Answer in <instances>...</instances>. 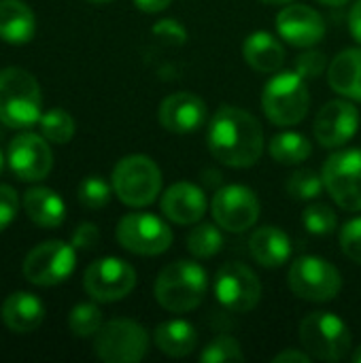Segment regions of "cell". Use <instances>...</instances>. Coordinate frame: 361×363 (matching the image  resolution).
<instances>
[{
	"label": "cell",
	"mask_w": 361,
	"mask_h": 363,
	"mask_svg": "<svg viewBox=\"0 0 361 363\" xmlns=\"http://www.w3.org/2000/svg\"><path fill=\"white\" fill-rule=\"evenodd\" d=\"M209 151L230 168H251L264 153V130L260 121L238 108L221 106L206 130Z\"/></svg>",
	"instance_id": "cell-1"
},
{
	"label": "cell",
	"mask_w": 361,
	"mask_h": 363,
	"mask_svg": "<svg viewBox=\"0 0 361 363\" xmlns=\"http://www.w3.org/2000/svg\"><path fill=\"white\" fill-rule=\"evenodd\" d=\"M209 291V274L198 262L177 259L155 279V300L168 313H189L198 308Z\"/></svg>",
	"instance_id": "cell-2"
},
{
	"label": "cell",
	"mask_w": 361,
	"mask_h": 363,
	"mask_svg": "<svg viewBox=\"0 0 361 363\" xmlns=\"http://www.w3.org/2000/svg\"><path fill=\"white\" fill-rule=\"evenodd\" d=\"M43 117L38 81L23 68L0 70V123L13 130H30Z\"/></svg>",
	"instance_id": "cell-3"
},
{
	"label": "cell",
	"mask_w": 361,
	"mask_h": 363,
	"mask_svg": "<svg viewBox=\"0 0 361 363\" xmlns=\"http://www.w3.org/2000/svg\"><path fill=\"white\" fill-rule=\"evenodd\" d=\"M262 106L274 125L287 128L300 123L311 106L306 79L298 70L277 72L262 91Z\"/></svg>",
	"instance_id": "cell-4"
},
{
	"label": "cell",
	"mask_w": 361,
	"mask_h": 363,
	"mask_svg": "<svg viewBox=\"0 0 361 363\" xmlns=\"http://www.w3.org/2000/svg\"><path fill=\"white\" fill-rule=\"evenodd\" d=\"M115 196L132 208H143L155 202L162 191V170L147 155H128L113 170Z\"/></svg>",
	"instance_id": "cell-5"
},
{
	"label": "cell",
	"mask_w": 361,
	"mask_h": 363,
	"mask_svg": "<svg viewBox=\"0 0 361 363\" xmlns=\"http://www.w3.org/2000/svg\"><path fill=\"white\" fill-rule=\"evenodd\" d=\"M300 342L313 359L340 362L351 349V332L334 313H311L300 323Z\"/></svg>",
	"instance_id": "cell-6"
},
{
	"label": "cell",
	"mask_w": 361,
	"mask_h": 363,
	"mask_svg": "<svg viewBox=\"0 0 361 363\" xmlns=\"http://www.w3.org/2000/svg\"><path fill=\"white\" fill-rule=\"evenodd\" d=\"M94 351L106 363H136L149 351V334L132 319H113L98 330Z\"/></svg>",
	"instance_id": "cell-7"
},
{
	"label": "cell",
	"mask_w": 361,
	"mask_h": 363,
	"mask_svg": "<svg viewBox=\"0 0 361 363\" xmlns=\"http://www.w3.org/2000/svg\"><path fill=\"white\" fill-rule=\"evenodd\" d=\"M289 289L309 302H330L343 289V277L323 257L317 255H302L298 257L287 274Z\"/></svg>",
	"instance_id": "cell-8"
},
{
	"label": "cell",
	"mask_w": 361,
	"mask_h": 363,
	"mask_svg": "<svg viewBox=\"0 0 361 363\" xmlns=\"http://www.w3.org/2000/svg\"><path fill=\"white\" fill-rule=\"evenodd\" d=\"M323 183L332 200L347 213L361 211V149L332 153L323 164Z\"/></svg>",
	"instance_id": "cell-9"
},
{
	"label": "cell",
	"mask_w": 361,
	"mask_h": 363,
	"mask_svg": "<svg viewBox=\"0 0 361 363\" xmlns=\"http://www.w3.org/2000/svg\"><path fill=\"white\" fill-rule=\"evenodd\" d=\"M77 266V249L72 242L47 240L36 245L23 259V277L28 283L38 287H53L74 272Z\"/></svg>",
	"instance_id": "cell-10"
},
{
	"label": "cell",
	"mask_w": 361,
	"mask_h": 363,
	"mask_svg": "<svg viewBox=\"0 0 361 363\" xmlns=\"http://www.w3.org/2000/svg\"><path fill=\"white\" fill-rule=\"evenodd\" d=\"M117 242L134 255H162L172 245V230L151 213H130L117 223Z\"/></svg>",
	"instance_id": "cell-11"
},
{
	"label": "cell",
	"mask_w": 361,
	"mask_h": 363,
	"mask_svg": "<svg viewBox=\"0 0 361 363\" xmlns=\"http://www.w3.org/2000/svg\"><path fill=\"white\" fill-rule=\"evenodd\" d=\"M215 298L226 311L245 315L260 304L262 283L249 266L232 262L215 277Z\"/></svg>",
	"instance_id": "cell-12"
},
{
	"label": "cell",
	"mask_w": 361,
	"mask_h": 363,
	"mask_svg": "<svg viewBox=\"0 0 361 363\" xmlns=\"http://www.w3.org/2000/svg\"><path fill=\"white\" fill-rule=\"evenodd\" d=\"M211 213L219 228L240 234L257 223L260 200L247 185H226L213 196Z\"/></svg>",
	"instance_id": "cell-13"
},
{
	"label": "cell",
	"mask_w": 361,
	"mask_h": 363,
	"mask_svg": "<svg viewBox=\"0 0 361 363\" xmlns=\"http://www.w3.org/2000/svg\"><path fill=\"white\" fill-rule=\"evenodd\" d=\"M83 287L96 302H117L136 287V272L119 257H102L85 270Z\"/></svg>",
	"instance_id": "cell-14"
},
{
	"label": "cell",
	"mask_w": 361,
	"mask_h": 363,
	"mask_svg": "<svg viewBox=\"0 0 361 363\" xmlns=\"http://www.w3.org/2000/svg\"><path fill=\"white\" fill-rule=\"evenodd\" d=\"M6 164L19 181L36 183L43 181L53 166V153L49 140L34 132L17 134L6 151Z\"/></svg>",
	"instance_id": "cell-15"
},
{
	"label": "cell",
	"mask_w": 361,
	"mask_h": 363,
	"mask_svg": "<svg viewBox=\"0 0 361 363\" xmlns=\"http://www.w3.org/2000/svg\"><path fill=\"white\" fill-rule=\"evenodd\" d=\"M360 128V113L353 102L332 100L315 117V138L326 149L345 147Z\"/></svg>",
	"instance_id": "cell-16"
},
{
	"label": "cell",
	"mask_w": 361,
	"mask_h": 363,
	"mask_svg": "<svg viewBox=\"0 0 361 363\" xmlns=\"http://www.w3.org/2000/svg\"><path fill=\"white\" fill-rule=\"evenodd\" d=\"M157 117L164 130L174 134H191L206 123L209 111H206V102L200 96L191 91H177L170 94L160 104Z\"/></svg>",
	"instance_id": "cell-17"
},
{
	"label": "cell",
	"mask_w": 361,
	"mask_h": 363,
	"mask_svg": "<svg viewBox=\"0 0 361 363\" xmlns=\"http://www.w3.org/2000/svg\"><path fill=\"white\" fill-rule=\"evenodd\" d=\"M277 30L291 47H313L326 36V21L315 9L289 2L277 15Z\"/></svg>",
	"instance_id": "cell-18"
},
{
	"label": "cell",
	"mask_w": 361,
	"mask_h": 363,
	"mask_svg": "<svg viewBox=\"0 0 361 363\" xmlns=\"http://www.w3.org/2000/svg\"><path fill=\"white\" fill-rule=\"evenodd\" d=\"M162 211L172 223L191 225L204 217L206 196H204L202 187L189 183V181H179L164 191Z\"/></svg>",
	"instance_id": "cell-19"
},
{
	"label": "cell",
	"mask_w": 361,
	"mask_h": 363,
	"mask_svg": "<svg viewBox=\"0 0 361 363\" xmlns=\"http://www.w3.org/2000/svg\"><path fill=\"white\" fill-rule=\"evenodd\" d=\"M251 257L264 268H281L291 257V238L274 225H264L249 240Z\"/></svg>",
	"instance_id": "cell-20"
},
{
	"label": "cell",
	"mask_w": 361,
	"mask_h": 363,
	"mask_svg": "<svg viewBox=\"0 0 361 363\" xmlns=\"http://www.w3.org/2000/svg\"><path fill=\"white\" fill-rule=\"evenodd\" d=\"M43 319H45V306L34 294L15 291L2 304V321L15 334L34 332L43 323Z\"/></svg>",
	"instance_id": "cell-21"
},
{
	"label": "cell",
	"mask_w": 361,
	"mask_h": 363,
	"mask_svg": "<svg viewBox=\"0 0 361 363\" xmlns=\"http://www.w3.org/2000/svg\"><path fill=\"white\" fill-rule=\"evenodd\" d=\"M23 211L32 223L38 228L55 230L66 219V204L64 200L49 187H32L23 194Z\"/></svg>",
	"instance_id": "cell-22"
},
{
	"label": "cell",
	"mask_w": 361,
	"mask_h": 363,
	"mask_svg": "<svg viewBox=\"0 0 361 363\" xmlns=\"http://www.w3.org/2000/svg\"><path fill=\"white\" fill-rule=\"evenodd\" d=\"M328 81L336 94L361 102V49L340 51L328 66Z\"/></svg>",
	"instance_id": "cell-23"
},
{
	"label": "cell",
	"mask_w": 361,
	"mask_h": 363,
	"mask_svg": "<svg viewBox=\"0 0 361 363\" xmlns=\"http://www.w3.org/2000/svg\"><path fill=\"white\" fill-rule=\"evenodd\" d=\"M243 55L247 64L257 72H279L285 64V49L270 32H253L243 43Z\"/></svg>",
	"instance_id": "cell-24"
},
{
	"label": "cell",
	"mask_w": 361,
	"mask_h": 363,
	"mask_svg": "<svg viewBox=\"0 0 361 363\" xmlns=\"http://www.w3.org/2000/svg\"><path fill=\"white\" fill-rule=\"evenodd\" d=\"M36 32V19L21 0H0V38L9 45H26Z\"/></svg>",
	"instance_id": "cell-25"
},
{
	"label": "cell",
	"mask_w": 361,
	"mask_h": 363,
	"mask_svg": "<svg viewBox=\"0 0 361 363\" xmlns=\"http://www.w3.org/2000/svg\"><path fill=\"white\" fill-rule=\"evenodd\" d=\"M155 347L174 359L187 357L196 351L198 347V332L189 321L183 319H172L166 323H160L155 328Z\"/></svg>",
	"instance_id": "cell-26"
},
{
	"label": "cell",
	"mask_w": 361,
	"mask_h": 363,
	"mask_svg": "<svg viewBox=\"0 0 361 363\" xmlns=\"http://www.w3.org/2000/svg\"><path fill=\"white\" fill-rule=\"evenodd\" d=\"M268 153L272 155V160H277L279 164H302L311 157L313 153V145L311 140L300 134V132H281L277 136L270 138L268 143Z\"/></svg>",
	"instance_id": "cell-27"
},
{
	"label": "cell",
	"mask_w": 361,
	"mask_h": 363,
	"mask_svg": "<svg viewBox=\"0 0 361 363\" xmlns=\"http://www.w3.org/2000/svg\"><path fill=\"white\" fill-rule=\"evenodd\" d=\"M187 251L196 259H209L223 249V234L215 223H198L185 238Z\"/></svg>",
	"instance_id": "cell-28"
},
{
	"label": "cell",
	"mask_w": 361,
	"mask_h": 363,
	"mask_svg": "<svg viewBox=\"0 0 361 363\" xmlns=\"http://www.w3.org/2000/svg\"><path fill=\"white\" fill-rule=\"evenodd\" d=\"M38 128H40V134L49 143H53V145H66L74 136V119L64 108H51V111H47L40 117Z\"/></svg>",
	"instance_id": "cell-29"
},
{
	"label": "cell",
	"mask_w": 361,
	"mask_h": 363,
	"mask_svg": "<svg viewBox=\"0 0 361 363\" xmlns=\"http://www.w3.org/2000/svg\"><path fill=\"white\" fill-rule=\"evenodd\" d=\"M68 328L74 336L79 338H89V336H96L98 330L102 328V313L96 304H89V302H83V304H77L72 311H70V317H68Z\"/></svg>",
	"instance_id": "cell-30"
},
{
	"label": "cell",
	"mask_w": 361,
	"mask_h": 363,
	"mask_svg": "<svg viewBox=\"0 0 361 363\" xmlns=\"http://www.w3.org/2000/svg\"><path fill=\"white\" fill-rule=\"evenodd\" d=\"M200 362L202 363H226V362H245V353L243 347L236 338L232 336H217L215 340H211L202 353H200Z\"/></svg>",
	"instance_id": "cell-31"
},
{
	"label": "cell",
	"mask_w": 361,
	"mask_h": 363,
	"mask_svg": "<svg viewBox=\"0 0 361 363\" xmlns=\"http://www.w3.org/2000/svg\"><path fill=\"white\" fill-rule=\"evenodd\" d=\"M323 187V174H317L315 170L309 168L296 170L287 181V191L298 200H315L321 196Z\"/></svg>",
	"instance_id": "cell-32"
},
{
	"label": "cell",
	"mask_w": 361,
	"mask_h": 363,
	"mask_svg": "<svg viewBox=\"0 0 361 363\" xmlns=\"http://www.w3.org/2000/svg\"><path fill=\"white\" fill-rule=\"evenodd\" d=\"M302 223H304L306 232L317 234V236H326L338 228V215L328 204H311L302 213Z\"/></svg>",
	"instance_id": "cell-33"
},
{
	"label": "cell",
	"mask_w": 361,
	"mask_h": 363,
	"mask_svg": "<svg viewBox=\"0 0 361 363\" xmlns=\"http://www.w3.org/2000/svg\"><path fill=\"white\" fill-rule=\"evenodd\" d=\"M111 194H113V185H109L104 179H100L96 174L83 179L81 185H79V191H77L79 202L89 211L104 208L109 204V200H111Z\"/></svg>",
	"instance_id": "cell-34"
},
{
	"label": "cell",
	"mask_w": 361,
	"mask_h": 363,
	"mask_svg": "<svg viewBox=\"0 0 361 363\" xmlns=\"http://www.w3.org/2000/svg\"><path fill=\"white\" fill-rule=\"evenodd\" d=\"M340 249L349 259H353L355 264H361V217L351 219L343 225Z\"/></svg>",
	"instance_id": "cell-35"
},
{
	"label": "cell",
	"mask_w": 361,
	"mask_h": 363,
	"mask_svg": "<svg viewBox=\"0 0 361 363\" xmlns=\"http://www.w3.org/2000/svg\"><path fill=\"white\" fill-rule=\"evenodd\" d=\"M19 198L17 191L9 185H0V232H4L17 217Z\"/></svg>",
	"instance_id": "cell-36"
},
{
	"label": "cell",
	"mask_w": 361,
	"mask_h": 363,
	"mask_svg": "<svg viewBox=\"0 0 361 363\" xmlns=\"http://www.w3.org/2000/svg\"><path fill=\"white\" fill-rule=\"evenodd\" d=\"M326 55L321 51H309L298 55L296 60V70L304 77V79H317L323 70H326Z\"/></svg>",
	"instance_id": "cell-37"
},
{
	"label": "cell",
	"mask_w": 361,
	"mask_h": 363,
	"mask_svg": "<svg viewBox=\"0 0 361 363\" xmlns=\"http://www.w3.org/2000/svg\"><path fill=\"white\" fill-rule=\"evenodd\" d=\"M100 240V232L94 223H81L74 232H72V247L79 251H89L98 245Z\"/></svg>",
	"instance_id": "cell-38"
},
{
	"label": "cell",
	"mask_w": 361,
	"mask_h": 363,
	"mask_svg": "<svg viewBox=\"0 0 361 363\" xmlns=\"http://www.w3.org/2000/svg\"><path fill=\"white\" fill-rule=\"evenodd\" d=\"M153 34H157L160 38H164V40H168V43H174V45H183L185 38H187L185 28H183L177 19H164V21H160V23L153 28Z\"/></svg>",
	"instance_id": "cell-39"
},
{
	"label": "cell",
	"mask_w": 361,
	"mask_h": 363,
	"mask_svg": "<svg viewBox=\"0 0 361 363\" xmlns=\"http://www.w3.org/2000/svg\"><path fill=\"white\" fill-rule=\"evenodd\" d=\"M349 30H351L353 38L361 45V0H357L351 6V13H349Z\"/></svg>",
	"instance_id": "cell-40"
},
{
	"label": "cell",
	"mask_w": 361,
	"mask_h": 363,
	"mask_svg": "<svg viewBox=\"0 0 361 363\" xmlns=\"http://www.w3.org/2000/svg\"><path fill=\"white\" fill-rule=\"evenodd\" d=\"M274 362L277 363H289V362L311 363L313 362V357H311V353H302V351H283V353L274 355Z\"/></svg>",
	"instance_id": "cell-41"
},
{
	"label": "cell",
	"mask_w": 361,
	"mask_h": 363,
	"mask_svg": "<svg viewBox=\"0 0 361 363\" xmlns=\"http://www.w3.org/2000/svg\"><path fill=\"white\" fill-rule=\"evenodd\" d=\"M172 0H134L136 9H140L143 13H160L164 9L170 6Z\"/></svg>",
	"instance_id": "cell-42"
},
{
	"label": "cell",
	"mask_w": 361,
	"mask_h": 363,
	"mask_svg": "<svg viewBox=\"0 0 361 363\" xmlns=\"http://www.w3.org/2000/svg\"><path fill=\"white\" fill-rule=\"evenodd\" d=\"M319 2H323V4H332V6H340V4H347V2H351V0H319Z\"/></svg>",
	"instance_id": "cell-43"
},
{
	"label": "cell",
	"mask_w": 361,
	"mask_h": 363,
	"mask_svg": "<svg viewBox=\"0 0 361 363\" xmlns=\"http://www.w3.org/2000/svg\"><path fill=\"white\" fill-rule=\"evenodd\" d=\"M262 2H266V4H289L291 0H262Z\"/></svg>",
	"instance_id": "cell-44"
},
{
	"label": "cell",
	"mask_w": 361,
	"mask_h": 363,
	"mask_svg": "<svg viewBox=\"0 0 361 363\" xmlns=\"http://www.w3.org/2000/svg\"><path fill=\"white\" fill-rule=\"evenodd\" d=\"M353 363H361V347L353 353Z\"/></svg>",
	"instance_id": "cell-45"
},
{
	"label": "cell",
	"mask_w": 361,
	"mask_h": 363,
	"mask_svg": "<svg viewBox=\"0 0 361 363\" xmlns=\"http://www.w3.org/2000/svg\"><path fill=\"white\" fill-rule=\"evenodd\" d=\"M4 155H2V149H0V174H2V170H4Z\"/></svg>",
	"instance_id": "cell-46"
},
{
	"label": "cell",
	"mask_w": 361,
	"mask_h": 363,
	"mask_svg": "<svg viewBox=\"0 0 361 363\" xmlns=\"http://www.w3.org/2000/svg\"><path fill=\"white\" fill-rule=\"evenodd\" d=\"M87 2H91V4H104V2H111V0H87Z\"/></svg>",
	"instance_id": "cell-47"
}]
</instances>
